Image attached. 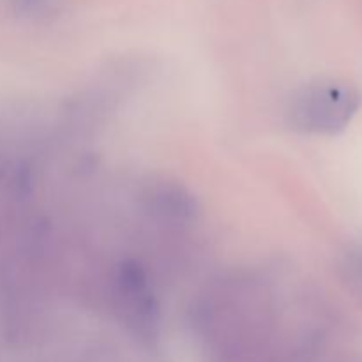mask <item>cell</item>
<instances>
[{
	"label": "cell",
	"mask_w": 362,
	"mask_h": 362,
	"mask_svg": "<svg viewBox=\"0 0 362 362\" xmlns=\"http://www.w3.org/2000/svg\"><path fill=\"white\" fill-rule=\"evenodd\" d=\"M120 299L127 320L133 325L136 334L152 339L156 325V308L145 278L138 269L126 267L120 274Z\"/></svg>",
	"instance_id": "obj_2"
},
{
	"label": "cell",
	"mask_w": 362,
	"mask_h": 362,
	"mask_svg": "<svg viewBox=\"0 0 362 362\" xmlns=\"http://www.w3.org/2000/svg\"><path fill=\"white\" fill-rule=\"evenodd\" d=\"M357 106L350 88L334 83H315L293 98L290 117L293 127L308 133H332L352 117Z\"/></svg>",
	"instance_id": "obj_1"
},
{
	"label": "cell",
	"mask_w": 362,
	"mask_h": 362,
	"mask_svg": "<svg viewBox=\"0 0 362 362\" xmlns=\"http://www.w3.org/2000/svg\"><path fill=\"white\" fill-rule=\"evenodd\" d=\"M151 207L165 218L189 219L197 212V202L184 187L177 184H159L152 186L147 194Z\"/></svg>",
	"instance_id": "obj_3"
}]
</instances>
